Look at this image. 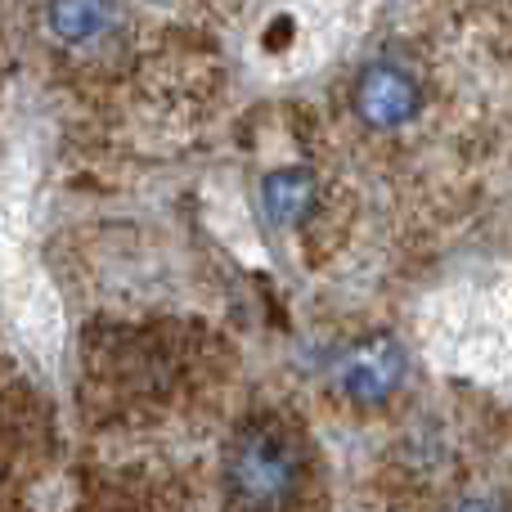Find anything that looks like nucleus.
Here are the masks:
<instances>
[{"instance_id":"7ed1b4c3","label":"nucleus","mask_w":512,"mask_h":512,"mask_svg":"<svg viewBox=\"0 0 512 512\" xmlns=\"http://www.w3.org/2000/svg\"><path fill=\"white\" fill-rule=\"evenodd\" d=\"M351 104L369 131H400L418 113V81L396 63H369L355 81Z\"/></svg>"},{"instance_id":"423d86ee","label":"nucleus","mask_w":512,"mask_h":512,"mask_svg":"<svg viewBox=\"0 0 512 512\" xmlns=\"http://www.w3.org/2000/svg\"><path fill=\"white\" fill-rule=\"evenodd\" d=\"M450 512H504V508H499L495 499H486V495H481V499H463V504H454Z\"/></svg>"},{"instance_id":"f257e3e1","label":"nucleus","mask_w":512,"mask_h":512,"mask_svg":"<svg viewBox=\"0 0 512 512\" xmlns=\"http://www.w3.org/2000/svg\"><path fill=\"white\" fill-rule=\"evenodd\" d=\"M310 490V454L292 427L248 423L230 441L225 495L234 512H297Z\"/></svg>"},{"instance_id":"39448f33","label":"nucleus","mask_w":512,"mask_h":512,"mask_svg":"<svg viewBox=\"0 0 512 512\" xmlns=\"http://www.w3.org/2000/svg\"><path fill=\"white\" fill-rule=\"evenodd\" d=\"M113 23V0H50V32L68 45L95 41Z\"/></svg>"},{"instance_id":"f03ea898","label":"nucleus","mask_w":512,"mask_h":512,"mask_svg":"<svg viewBox=\"0 0 512 512\" xmlns=\"http://www.w3.org/2000/svg\"><path fill=\"white\" fill-rule=\"evenodd\" d=\"M405 373H409L405 346L387 333L346 346L333 364L337 387H342V396H351L355 405H382L387 396H396V391L405 387Z\"/></svg>"},{"instance_id":"20e7f679","label":"nucleus","mask_w":512,"mask_h":512,"mask_svg":"<svg viewBox=\"0 0 512 512\" xmlns=\"http://www.w3.org/2000/svg\"><path fill=\"white\" fill-rule=\"evenodd\" d=\"M315 198H319V185L310 171L301 167H283V171H270L261 180V203H265V216L283 230L301 225L310 212H315Z\"/></svg>"}]
</instances>
